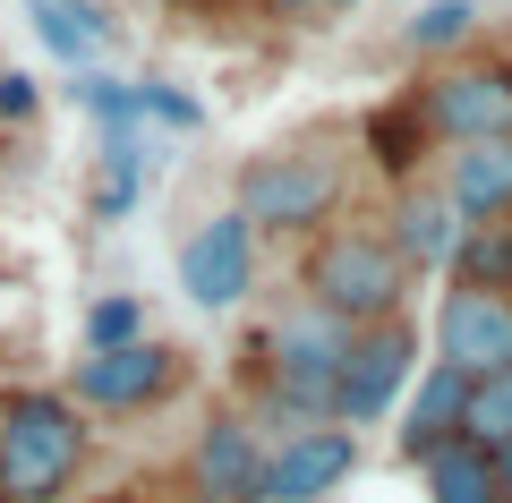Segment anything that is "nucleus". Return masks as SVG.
<instances>
[{
	"label": "nucleus",
	"instance_id": "1",
	"mask_svg": "<svg viewBox=\"0 0 512 503\" xmlns=\"http://www.w3.org/2000/svg\"><path fill=\"white\" fill-rule=\"evenodd\" d=\"M231 205L248 214L256 239H299L308 248L316 231H333L350 205V154L342 145H265V154L239 162Z\"/></svg>",
	"mask_w": 512,
	"mask_h": 503
},
{
	"label": "nucleus",
	"instance_id": "2",
	"mask_svg": "<svg viewBox=\"0 0 512 503\" xmlns=\"http://www.w3.org/2000/svg\"><path fill=\"white\" fill-rule=\"evenodd\" d=\"M94 418L52 384H18L0 393V503H69L86 478Z\"/></svg>",
	"mask_w": 512,
	"mask_h": 503
},
{
	"label": "nucleus",
	"instance_id": "3",
	"mask_svg": "<svg viewBox=\"0 0 512 503\" xmlns=\"http://www.w3.org/2000/svg\"><path fill=\"white\" fill-rule=\"evenodd\" d=\"M410 282H419V273L402 265V248H393L376 222H333V231H316L308 248H299V299H316L342 324L402 316Z\"/></svg>",
	"mask_w": 512,
	"mask_h": 503
},
{
	"label": "nucleus",
	"instance_id": "4",
	"mask_svg": "<svg viewBox=\"0 0 512 503\" xmlns=\"http://www.w3.org/2000/svg\"><path fill=\"white\" fill-rule=\"evenodd\" d=\"M410 94H419L436 145L512 137V60H495V52H453V60H436Z\"/></svg>",
	"mask_w": 512,
	"mask_h": 503
},
{
	"label": "nucleus",
	"instance_id": "5",
	"mask_svg": "<svg viewBox=\"0 0 512 503\" xmlns=\"http://www.w3.org/2000/svg\"><path fill=\"white\" fill-rule=\"evenodd\" d=\"M410 376H419V333H410V316L359 324L342 376H333V427H350V435H359V427H393Z\"/></svg>",
	"mask_w": 512,
	"mask_h": 503
},
{
	"label": "nucleus",
	"instance_id": "6",
	"mask_svg": "<svg viewBox=\"0 0 512 503\" xmlns=\"http://www.w3.org/2000/svg\"><path fill=\"white\" fill-rule=\"evenodd\" d=\"M180 384H188V359L171 342H154V333H137V342H120V350H86L77 376H69V401L86 418H146V410H163Z\"/></svg>",
	"mask_w": 512,
	"mask_h": 503
},
{
	"label": "nucleus",
	"instance_id": "7",
	"mask_svg": "<svg viewBox=\"0 0 512 503\" xmlns=\"http://www.w3.org/2000/svg\"><path fill=\"white\" fill-rule=\"evenodd\" d=\"M180 290H188V307H205V316H231V307H248V290H256V231H248V214L239 205H222V214H205L197 231L180 239Z\"/></svg>",
	"mask_w": 512,
	"mask_h": 503
},
{
	"label": "nucleus",
	"instance_id": "8",
	"mask_svg": "<svg viewBox=\"0 0 512 503\" xmlns=\"http://www.w3.org/2000/svg\"><path fill=\"white\" fill-rule=\"evenodd\" d=\"M359 469V435L350 427H299V435H274L265 444V469H256V495L248 503H333Z\"/></svg>",
	"mask_w": 512,
	"mask_h": 503
},
{
	"label": "nucleus",
	"instance_id": "9",
	"mask_svg": "<svg viewBox=\"0 0 512 503\" xmlns=\"http://www.w3.org/2000/svg\"><path fill=\"white\" fill-rule=\"evenodd\" d=\"M436 359L461 367V376H495V367H512V290L444 282L436 290Z\"/></svg>",
	"mask_w": 512,
	"mask_h": 503
},
{
	"label": "nucleus",
	"instance_id": "10",
	"mask_svg": "<svg viewBox=\"0 0 512 503\" xmlns=\"http://www.w3.org/2000/svg\"><path fill=\"white\" fill-rule=\"evenodd\" d=\"M256 469H265V427L248 410H214L188 444V503H248L256 495Z\"/></svg>",
	"mask_w": 512,
	"mask_h": 503
},
{
	"label": "nucleus",
	"instance_id": "11",
	"mask_svg": "<svg viewBox=\"0 0 512 503\" xmlns=\"http://www.w3.org/2000/svg\"><path fill=\"white\" fill-rule=\"evenodd\" d=\"M393 248H402L410 273H453V248L470 222L453 214V197H444V180H402L393 197H384V222H376Z\"/></svg>",
	"mask_w": 512,
	"mask_h": 503
},
{
	"label": "nucleus",
	"instance_id": "12",
	"mask_svg": "<svg viewBox=\"0 0 512 503\" xmlns=\"http://www.w3.org/2000/svg\"><path fill=\"white\" fill-rule=\"evenodd\" d=\"M444 197L461 222H512V137H478V145H444Z\"/></svg>",
	"mask_w": 512,
	"mask_h": 503
},
{
	"label": "nucleus",
	"instance_id": "13",
	"mask_svg": "<svg viewBox=\"0 0 512 503\" xmlns=\"http://www.w3.org/2000/svg\"><path fill=\"white\" fill-rule=\"evenodd\" d=\"M359 154H367V171H376V180L402 188V180H419V162H427V154H444V145H436V128H427L419 94L402 86L393 103H376V111L359 120Z\"/></svg>",
	"mask_w": 512,
	"mask_h": 503
},
{
	"label": "nucleus",
	"instance_id": "14",
	"mask_svg": "<svg viewBox=\"0 0 512 503\" xmlns=\"http://www.w3.org/2000/svg\"><path fill=\"white\" fill-rule=\"evenodd\" d=\"M461 410H470V376L444 367V359H419L402 410H393V435H402V452L419 461V452H436L444 435H461Z\"/></svg>",
	"mask_w": 512,
	"mask_h": 503
},
{
	"label": "nucleus",
	"instance_id": "15",
	"mask_svg": "<svg viewBox=\"0 0 512 503\" xmlns=\"http://www.w3.org/2000/svg\"><path fill=\"white\" fill-rule=\"evenodd\" d=\"M419 486H427V503H504L495 452L478 435H444L436 452H419Z\"/></svg>",
	"mask_w": 512,
	"mask_h": 503
},
{
	"label": "nucleus",
	"instance_id": "16",
	"mask_svg": "<svg viewBox=\"0 0 512 503\" xmlns=\"http://www.w3.org/2000/svg\"><path fill=\"white\" fill-rule=\"evenodd\" d=\"M146 128H103V154H94V222H128L146 197Z\"/></svg>",
	"mask_w": 512,
	"mask_h": 503
},
{
	"label": "nucleus",
	"instance_id": "17",
	"mask_svg": "<svg viewBox=\"0 0 512 503\" xmlns=\"http://www.w3.org/2000/svg\"><path fill=\"white\" fill-rule=\"evenodd\" d=\"M26 26H35V43L52 60H69V69H86V60L111 43V18L94 9V0H26Z\"/></svg>",
	"mask_w": 512,
	"mask_h": 503
},
{
	"label": "nucleus",
	"instance_id": "18",
	"mask_svg": "<svg viewBox=\"0 0 512 503\" xmlns=\"http://www.w3.org/2000/svg\"><path fill=\"white\" fill-rule=\"evenodd\" d=\"M470 35H478V0H427L419 18H402V52L419 60H453Z\"/></svg>",
	"mask_w": 512,
	"mask_h": 503
},
{
	"label": "nucleus",
	"instance_id": "19",
	"mask_svg": "<svg viewBox=\"0 0 512 503\" xmlns=\"http://www.w3.org/2000/svg\"><path fill=\"white\" fill-rule=\"evenodd\" d=\"M444 282H487V290H512V222H470L453 248V273Z\"/></svg>",
	"mask_w": 512,
	"mask_h": 503
},
{
	"label": "nucleus",
	"instance_id": "20",
	"mask_svg": "<svg viewBox=\"0 0 512 503\" xmlns=\"http://www.w3.org/2000/svg\"><path fill=\"white\" fill-rule=\"evenodd\" d=\"M69 103L86 111L94 128H146V111H137V77H111V69H77Z\"/></svg>",
	"mask_w": 512,
	"mask_h": 503
},
{
	"label": "nucleus",
	"instance_id": "21",
	"mask_svg": "<svg viewBox=\"0 0 512 503\" xmlns=\"http://www.w3.org/2000/svg\"><path fill=\"white\" fill-rule=\"evenodd\" d=\"M461 435H478V444H512V367H495V376H470V410H461Z\"/></svg>",
	"mask_w": 512,
	"mask_h": 503
},
{
	"label": "nucleus",
	"instance_id": "22",
	"mask_svg": "<svg viewBox=\"0 0 512 503\" xmlns=\"http://www.w3.org/2000/svg\"><path fill=\"white\" fill-rule=\"evenodd\" d=\"M137 111H146V128H171V137L205 128V103L188 86H171V77H137Z\"/></svg>",
	"mask_w": 512,
	"mask_h": 503
},
{
	"label": "nucleus",
	"instance_id": "23",
	"mask_svg": "<svg viewBox=\"0 0 512 503\" xmlns=\"http://www.w3.org/2000/svg\"><path fill=\"white\" fill-rule=\"evenodd\" d=\"M146 333V307L128 299V290H103V299L86 307V350H120V342H137Z\"/></svg>",
	"mask_w": 512,
	"mask_h": 503
},
{
	"label": "nucleus",
	"instance_id": "24",
	"mask_svg": "<svg viewBox=\"0 0 512 503\" xmlns=\"http://www.w3.org/2000/svg\"><path fill=\"white\" fill-rule=\"evenodd\" d=\"M35 111H43V86L26 69H0V128H26Z\"/></svg>",
	"mask_w": 512,
	"mask_h": 503
},
{
	"label": "nucleus",
	"instance_id": "25",
	"mask_svg": "<svg viewBox=\"0 0 512 503\" xmlns=\"http://www.w3.org/2000/svg\"><path fill=\"white\" fill-rule=\"evenodd\" d=\"M274 26H316V18H342V9H359V0H256Z\"/></svg>",
	"mask_w": 512,
	"mask_h": 503
},
{
	"label": "nucleus",
	"instance_id": "26",
	"mask_svg": "<svg viewBox=\"0 0 512 503\" xmlns=\"http://www.w3.org/2000/svg\"><path fill=\"white\" fill-rule=\"evenodd\" d=\"M495 478H504V503H512V444H495Z\"/></svg>",
	"mask_w": 512,
	"mask_h": 503
}]
</instances>
